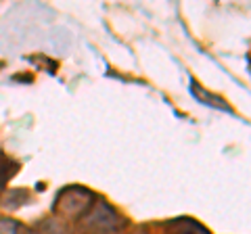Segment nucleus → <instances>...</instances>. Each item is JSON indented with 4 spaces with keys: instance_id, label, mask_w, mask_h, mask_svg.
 Instances as JSON below:
<instances>
[{
    "instance_id": "obj_3",
    "label": "nucleus",
    "mask_w": 251,
    "mask_h": 234,
    "mask_svg": "<svg viewBox=\"0 0 251 234\" xmlns=\"http://www.w3.org/2000/svg\"><path fill=\"white\" fill-rule=\"evenodd\" d=\"M166 228L170 234H209L205 226H201L193 217H176V220L166 222Z\"/></svg>"
},
{
    "instance_id": "obj_6",
    "label": "nucleus",
    "mask_w": 251,
    "mask_h": 234,
    "mask_svg": "<svg viewBox=\"0 0 251 234\" xmlns=\"http://www.w3.org/2000/svg\"><path fill=\"white\" fill-rule=\"evenodd\" d=\"M29 199V194L25 190H9V194L4 197V207L6 209H17L23 203Z\"/></svg>"
},
{
    "instance_id": "obj_7",
    "label": "nucleus",
    "mask_w": 251,
    "mask_h": 234,
    "mask_svg": "<svg viewBox=\"0 0 251 234\" xmlns=\"http://www.w3.org/2000/svg\"><path fill=\"white\" fill-rule=\"evenodd\" d=\"M19 232H21V226L15 220L0 217V234H19Z\"/></svg>"
},
{
    "instance_id": "obj_1",
    "label": "nucleus",
    "mask_w": 251,
    "mask_h": 234,
    "mask_svg": "<svg viewBox=\"0 0 251 234\" xmlns=\"http://www.w3.org/2000/svg\"><path fill=\"white\" fill-rule=\"evenodd\" d=\"M82 228L86 234H122L126 230V220L107 201H99L92 203L84 215Z\"/></svg>"
},
{
    "instance_id": "obj_4",
    "label": "nucleus",
    "mask_w": 251,
    "mask_h": 234,
    "mask_svg": "<svg viewBox=\"0 0 251 234\" xmlns=\"http://www.w3.org/2000/svg\"><path fill=\"white\" fill-rule=\"evenodd\" d=\"M17 163H15L13 159H9L4 153H0V194L4 192V186L6 182L11 180V178L15 176V171H17Z\"/></svg>"
},
{
    "instance_id": "obj_5",
    "label": "nucleus",
    "mask_w": 251,
    "mask_h": 234,
    "mask_svg": "<svg viewBox=\"0 0 251 234\" xmlns=\"http://www.w3.org/2000/svg\"><path fill=\"white\" fill-rule=\"evenodd\" d=\"M191 92H195V96H197L199 100H205V105H211V107H216V109H222V111H228V107L222 105L224 100L222 98H216V96H207V92L205 90H201L199 88V84H191Z\"/></svg>"
},
{
    "instance_id": "obj_2",
    "label": "nucleus",
    "mask_w": 251,
    "mask_h": 234,
    "mask_svg": "<svg viewBox=\"0 0 251 234\" xmlns=\"http://www.w3.org/2000/svg\"><path fill=\"white\" fill-rule=\"evenodd\" d=\"M94 194L84 186H65L54 199V213L63 217H84L92 207Z\"/></svg>"
}]
</instances>
